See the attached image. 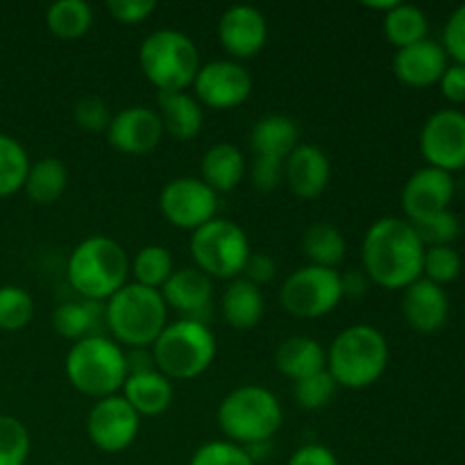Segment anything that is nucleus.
I'll use <instances>...</instances> for the list:
<instances>
[{
	"mask_svg": "<svg viewBox=\"0 0 465 465\" xmlns=\"http://www.w3.org/2000/svg\"><path fill=\"white\" fill-rule=\"evenodd\" d=\"M363 272L389 291L407 289L422 277L425 245L407 218H381L368 227L361 245Z\"/></svg>",
	"mask_w": 465,
	"mask_h": 465,
	"instance_id": "1",
	"label": "nucleus"
},
{
	"mask_svg": "<svg viewBox=\"0 0 465 465\" xmlns=\"http://www.w3.org/2000/svg\"><path fill=\"white\" fill-rule=\"evenodd\" d=\"M127 275L130 259L112 236H89L68 257V284L86 302H107L127 284Z\"/></svg>",
	"mask_w": 465,
	"mask_h": 465,
	"instance_id": "2",
	"label": "nucleus"
},
{
	"mask_svg": "<svg viewBox=\"0 0 465 465\" xmlns=\"http://www.w3.org/2000/svg\"><path fill=\"white\" fill-rule=\"evenodd\" d=\"M218 427L225 440L252 448L268 443L280 431L284 413L275 393L263 386H239L218 404Z\"/></svg>",
	"mask_w": 465,
	"mask_h": 465,
	"instance_id": "3",
	"label": "nucleus"
},
{
	"mask_svg": "<svg viewBox=\"0 0 465 465\" xmlns=\"http://www.w3.org/2000/svg\"><path fill=\"white\" fill-rule=\"evenodd\" d=\"M104 325L118 345L150 348L168 325V307L159 291L132 282L107 300Z\"/></svg>",
	"mask_w": 465,
	"mask_h": 465,
	"instance_id": "4",
	"label": "nucleus"
},
{
	"mask_svg": "<svg viewBox=\"0 0 465 465\" xmlns=\"http://www.w3.org/2000/svg\"><path fill=\"white\" fill-rule=\"evenodd\" d=\"M389 366V343L371 325H352L341 331L327 350V372L343 389H368Z\"/></svg>",
	"mask_w": 465,
	"mask_h": 465,
	"instance_id": "5",
	"label": "nucleus"
},
{
	"mask_svg": "<svg viewBox=\"0 0 465 465\" xmlns=\"http://www.w3.org/2000/svg\"><path fill=\"white\" fill-rule=\"evenodd\" d=\"M150 352L154 368L171 381L195 380L216 359V336L207 322L180 318L163 327Z\"/></svg>",
	"mask_w": 465,
	"mask_h": 465,
	"instance_id": "6",
	"label": "nucleus"
},
{
	"mask_svg": "<svg viewBox=\"0 0 465 465\" xmlns=\"http://www.w3.org/2000/svg\"><path fill=\"white\" fill-rule=\"evenodd\" d=\"M66 377L73 389L86 398L103 400L118 395L127 380L125 352L107 336L91 334L75 341L66 354Z\"/></svg>",
	"mask_w": 465,
	"mask_h": 465,
	"instance_id": "7",
	"label": "nucleus"
},
{
	"mask_svg": "<svg viewBox=\"0 0 465 465\" xmlns=\"http://www.w3.org/2000/svg\"><path fill=\"white\" fill-rule=\"evenodd\" d=\"M139 64L159 94L186 91L193 86L200 71V53L184 32L163 27L145 36L139 48Z\"/></svg>",
	"mask_w": 465,
	"mask_h": 465,
	"instance_id": "8",
	"label": "nucleus"
},
{
	"mask_svg": "<svg viewBox=\"0 0 465 465\" xmlns=\"http://www.w3.org/2000/svg\"><path fill=\"white\" fill-rule=\"evenodd\" d=\"M191 257L195 268L216 280H236L250 257V241L236 223L213 218L191 234Z\"/></svg>",
	"mask_w": 465,
	"mask_h": 465,
	"instance_id": "9",
	"label": "nucleus"
},
{
	"mask_svg": "<svg viewBox=\"0 0 465 465\" xmlns=\"http://www.w3.org/2000/svg\"><path fill=\"white\" fill-rule=\"evenodd\" d=\"M343 300L341 272L334 268L302 266L286 277L280 291V302L295 318H322Z\"/></svg>",
	"mask_w": 465,
	"mask_h": 465,
	"instance_id": "10",
	"label": "nucleus"
},
{
	"mask_svg": "<svg viewBox=\"0 0 465 465\" xmlns=\"http://www.w3.org/2000/svg\"><path fill=\"white\" fill-rule=\"evenodd\" d=\"M159 209L171 225L195 232L216 218L218 195L198 177H177L162 189Z\"/></svg>",
	"mask_w": 465,
	"mask_h": 465,
	"instance_id": "11",
	"label": "nucleus"
},
{
	"mask_svg": "<svg viewBox=\"0 0 465 465\" xmlns=\"http://www.w3.org/2000/svg\"><path fill=\"white\" fill-rule=\"evenodd\" d=\"M141 430V418L123 395L95 400L86 416V436L104 454L125 452L136 440Z\"/></svg>",
	"mask_w": 465,
	"mask_h": 465,
	"instance_id": "12",
	"label": "nucleus"
},
{
	"mask_svg": "<svg viewBox=\"0 0 465 465\" xmlns=\"http://www.w3.org/2000/svg\"><path fill=\"white\" fill-rule=\"evenodd\" d=\"M195 100L209 109H234L252 94V75L234 59H216L200 66L193 80Z\"/></svg>",
	"mask_w": 465,
	"mask_h": 465,
	"instance_id": "13",
	"label": "nucleus"
},
{
	"mask_svg": "<svg viewBox=\"0 0 465 465\" xmlns=\"http://www.w3.org/2000/svg\"><path fill=\"white\" fill-rule=\"evenodd\" d=\"M420 153L427 163L445 173L465 168V114L439 109L420 130Z\"/></svg>",
	"mask_w": 465,
	"mask_h": 465,
	"instance_id": "14",
	"label": "nucleus"
},
{
	"mask_svg": "<svg viewBox=\"0 0 465 465\" xmlns=\"http://www.w3.org/2000/svg\"><path fill=\"white\" fill-rule=\"evenodd\" d=\"M454 198L452 173L425 166L413 173L402 189V209L409 223L425 221L440 212H448Z\"/></svg>",
	"mask_w": 465,
	"mask_h": 465,
	"instance_id": "15",
	"label": "nucleus"
},
{
	"mask_svg": "<svg viewBox=\"0 0 465 465\" xmlns=\"http://www.w3.org/2000/svg\"><path fill=\"white\" fill-rule=\"evenodd\" d=\"M163 136L157 109L127 107L112 116L107 127V139L114 150L123 154H148L159 145Z\"/></svg>",
	"mask_w": 465,
	"mask_h": 465,
	"instance_id": "16",
	"label": "nucleus"
},
{
	"mask_svg": "<svg viewBox=\"0 0 465 465\" xmlns=\"http://www.w3.org/2000/svg\"><path fill=\"white\" fill-rule=\"evenodd\" d=\"M218 39L234 62L254 57L268 41L266 16L252 5H232L218 21Z\"/></svg>",
	"mask_w": 465,
	"mask_h": 465,
	"instance_id": "17",
	"label": "nucleus"
},
{
	"mask_svg": "<svg viewBox=\"0 0 465 465\" xmlns=\"http://www.w3.org/2000/svg\"><path fill=\"white\" fill-rule=\"evenodd\" d=\"M330 159L318 145L298 143L284 162L286 184L302 200L318 198L330 184Z\"/></svg>",
	"mask_w": 465,
	"mask_h": 465,
	"instance_id": "18",
	"label": "nucleus"
},
{
	"mask_svg": "<svg viewBox=\"0 0 465 465\" xmlns=\"http://www.w3.org/2000/svg\"><path fill=\"white\" fill-rule=\"evenodd\" d=\"M402 312L413 330L420 334H434L448 322L450 300L443 286L420 277L404 289Z\"/></svg>",
	"mask_w": 465,
	"mask_h": 465,
	"instance_id": "19",
	"label": "nucleus"
},
{
	"mask_svg": "<svg viewBox=\"0 0 465 465\" xmlns=\"http://www.w3.org/2000/svg\"><path fill=\"white\" fill-rule=\"evenodd\" d=\"M445 68H448V54L439 41L431 39L400 48L393 59L395 77L407 86L436 84L443 77Z\"/></svg>",
	"mask_w": 465,
	"mask_h": 465,
	"instance_id": "20",
	"label": "nucleus"
},
{
	"mask_svg": "<svg viewBox=\"0 0 465 465\" xmlns=\"http://www.w3.org/2000/svg\"><path fill=\"white\" fill-rule=\"evenodd\" d=\"M159 293L166 307L177 309L182 316L191 321L204 322L203 313L212 307V277H207L198 268H180L168 277Z\"/></svg>",
	"mask_w": 465,
	"mask_h": 465,
	"instance_id": "21",
	"label": "nucleus"
},
{
	"mask_svg": "<svg viewBox=\"0 0 465 465\" xmlns=\"http://www.w3.org/2000/svg\"><path fill=\"white\" fill-rule=\"evenodd\" d=\"M157 114L163 134H171L177 141L195 139L203 130V104L195 100V95L186 94V91L157 94Z\"/></svg>",
	"mask_w": 465,
	"mask_h": 465,
	"instance_id": "22",
	"label": "nucleus"
},
{
	"mask_svg": "<svg viewBox=\"0 0 465 465\" xmlns=\"http://www.w3.org/2000/svg\"><path fill=\"white\" fill-rule=\"evenodd\" d=\"M121 391L125 402L139 413V418L159 416L173 402V381L163 377L159 371L127 375Z\"/></svg>",
	"mask_w": 465,
	"mask_h": 465,
	"instance_id": "23",
	"label": "nucleus"
},
{
	"mask_svg": "<svg viewBox=\"0 0 465 465\" xmlns=\"http://www.w3.org/2000/svg\"><path fill=\"white\" fill-rule=\"evenodd\" d=\"M245 163L243 153L232 143H216L204 153L203 163H200V180L216 193H230L236 186L243 182L245 177Z\"/></svg>",
	"mask_w": 465,
	"mask_h": 465,
	"instance_id": "24",
	"label": "nucleus"
},
{
	"mask_svg": "<svg viewBox=\"0 0 465 465\" xmlns=\"http://www.w3.org/2000/svg\"><path fill=\"white\" fill-rule=\"evenodd\" d=\"M221 312L232 330L248 331L262 322L263 318V295L252 282L236 277L230 282L221 300Z\"/></svg>",
	"mask_w": 465,
	"mask_h": 465,
	"instance_id": "25",
	"label": "nucleus"
},
{
	"mask_svg": "<svg viewBox=\"0 0 465 465\" xmlns=\"http://www.w3.org/2000/svg\"><path fill=\"white\" fill-rule=\"evenodd\" d=\"M277 371L289 380L300 381L327 368V352L316 339L309 336H291L282 341L275 352Z\"/></svg>",
	"mask_w": 465,
	"mask_h": 465,
	"instance_id": "26",
	"label": "nucleus"
},
{
	"mask_svg": "<svg viewBox=\"0 0 465 465\" xmlns=\"http://www.w3.org/2000/svg\"><path fill=\"white\" fill-rule=\"evenodd\" d=\"M298 125L289 116L271 114L254 123L250 132V148L254 157H271L286 162L291 153L298 145Z\"/></svg>",
	"mask_w": 465,
	"mask_h": 465,
	"instance_id": "27",
	"label": "nucleus"
},
{
	"mask_svg": "<svg viewBox=\"0 0 465 465\" xmlns=\"http://www.w3.org/2000/svg\"><path fill=\"white\" fill-rule=\"evenodd\" d=\"M68 186L66 163L57 157H44L39 162L30 163L23 191L27 198L36 204H53L62 198Z\"/></svg>",
	"mask_w": 465,
	"mask_h": 465,
	"instance_id": "28",
	"label": "nucleus"
},
{
	"mask_svg": "<svg viewBox=\"0 0 465 465\" xmlns=\"http://www.w3.org/2000/svg\"><path fill=\"white\" fill-rule=\"evenodd\" d=\"M345 236L330 223H313L302 234V252L309 266L334 268L345 259Z\"/></svg>",
	"mask_w": 465,
	"mask_h": 465,
	"instance_id": "29",
	"label": "nucleus"
},
{
	"mask_svg": "<svg viewBox=\"0 0 465 465\" xmlns=\"http://www.w3.org/2000/svg\"><path fill=\"white\" fill-rule=\"evenodd\" d=\"M94 23V9L84 0H57L45 12V25L54 36L75 41L89 32Z\"/></svg>",
	"mask_w": 465,
	"mask_h": 465,
	"instance_id": "30",
	"label": "nucleus"
},
{
	"mask_svg": "<svg viewBox=\"0 0 465 465\" xmlns=\"http://www.w3.org/2000/svg\"><path fill=\"white\" fill-rule=\"evenodd\" d=\"M427 30H430L427 14L416 5L400 3L398 7L384 14V35L391 44L398 45V50L427 39Z\"/></svg>",
	"mask_w": 465,
	"mask_h": 465,
	"instance_id": "31",
	"label": "nucleus"
},
{
	"mask_svg": "<svg viewBox=\"0 0 465 465\" xmlns=\"http://www.w3.org/2000/svg\"><path fill=\"white\" fill-rule=\"evenodd\" d=\"M130 272L134 277V284L148 286V289L162 291V286L166 284L168 277L175 272L173 266V254L168 252L162 245H145L136 252V257L132 259Z\"/></svg>",
	"mask_w": 465,
	"mask_h": 465,
	"instance_id": "32",
	"label": "nucleus"
},
{
	"mask_svg": "<svg viewBox=\"0 0 465 465\" xmlns=\"http://www.w3.org/2000/svg\"><path fill=\"white\" fill-rule=\"evenodd\" d=\"M98 302H62L53 313V327L59 336L80 341L91 336L98 325Z\"/></svg>",
	"mask_w": 465,
	"mask_h": 465,
	"instance_id": "33",
	"label": "nucleus"
},
{
	"mask_svg": "<svg viewBox=\"0 0 465 465\" xmlns=\"http://www.w3.org/2000/svg\"><path fill=\"white\" fill-rule=\"evenodd\" d=\"M30 171V157L14 136L0 134V198L18 193Z\"/></svg>",
	"mask_w": 465,
	"mask_h": 465,
	"instance_id": "34",
	"label": "nucleus"
},
{
	"mask_svg": "<svg viewBox=\"0 0 465 465\" xmlns=\"http://www.w3.org/2000/svg\"><path fill=\"white\" fill-rule=\"evenodd\" d=\"M35 316V300L21 286H0V330L21 331Z\"/></svg>",
	"mask_w": 465,
	"mask_h": 465,
	"instance_id": "35",
	"label": "nucleus"
},
{
	"mask_svg": "<svg viewBox=\"0 0 465 465\" xmlns=\"http://www.w3.org/2000/svg\"><path fill=\"white\" fill-rule=\"evenodd\" d=\"M30 445V431L18 418L0 416V465H25Z\"/></svg>",
	"mask_w": 465,
	"mask_h": 465,
	"instance_id": "36",
	"label": "nucleus"
},
{
	"mask_svg": "<svg viewBox=\"0 0 465 465\" xmlns=\"http://www.w3.org/2000/svg\"><path fill=\"white\" fill-rule=\"evenodd\" d=\"M336 389H339V384L327 372V368L316 372V375L293 381L295 402H298V407L307 409V411H316V409L327 407L331 402V398H334Z\"/></svg>",
	"mask_w": 465,
	"mask_h": 465,
	"instance_id": "37",
	"label": "nucleus"
},
{
	"mask_svg": "<svg viewBox=\"0 0 465 465\" xmlns=\"http://www.w3.org/2000/svg\"><path fill=\"white\" fill-rule=\"evenodd\" d=\"M461 272V257L452 245H436V248H425V259H422V275L425 280L443 286L448 282L457 280Z\"/></svg>",
	"mask_w": 465,
	"mask_h": 465,
	"instance_id": "38",
	"label": "nucleus"
},
{
	"mask_svg": "<svg viewBox=\"0 0 465 465\" xmlns=\"http://www.w3.org/2000/svg\"><path fill=\"white\" fill-rule=\"evenodd\" d=\"M416 234L420 236L422 245L425 248H436V245H452L459 239V232H461V223H459L457 213L440 212L436 216L425 218V221L411 223Z\"/></svg>",
	"mask_w": 465,
	"mask_h": 465,
	"instance_id": "39",
	"label": "nucleus"
},
{
	"mask_svg": "<svg viewBox=\"0 0 465 465\" xmlns=\"http://www.w3.org/2000/svg\"><path fill=\"white\" fill-rule=\"evenodd\" d=\"M189 465H254V459L230 440H209L195 450Z\"/></svg>",
	"mask_w": 465,
	"mask_h": 465,
	"instance_id": "40",
	"label": "nucleus"
},
{
	"mask_svg": "<svg viewBox=\"0 0 465 465\" xmlns=\"http://www.w3.org/2000/svg\"><path fill=\"white\" fill-rule=\"evenodd\" d=\"M75 123L84 132H107L109 123H112V114H109V104L104 103L100 95H82L73 109Z\"/></svg>",
	"mask_w": 465,
	"mask_h": 465,
	"instance_id": "41",
	"label": "nucleus"
},
{
	"mask_svg": "<svg viewBox=\"0 0 465 465\" xmlns=\"http://www.w3.org/2000/svg\"><path fill=\"white\" fill-rule=\"evenodd\" d=\"M443 50L448 57L465 66V5H459L445 23Z\"/></svg>",
	"mask_w": 465,
	"mask_h": 465,
	"instance_id": "42",
	"label": "nucleus"
},
{
	"mask_svg": "<svg viewBox=\"0 0 465 465\" xmlns=\"http://www.w3.org/2000/svg\"><path fill=\"white\" fill-rule=\"evenodd\" d=\"M250 173H252V184L268 193V191H275L284 180V162L271 157H254Z\"/></svg>",
	"mask_w": 465,
	"mask_h": 465,
	"instance_id": "43",
	"label": "nucleus"
},
{
	"mask_svg": "<svg viewBox=\"0 0 465 465\" xmlns=\"http://www.w3.org/2000/svg\"><path fill=\"white\" fill-rule=\"evenodd\" d=\"M107 9L116 21L134 25V23L145 21L157 9V3L153 0H109Z\"/></svg>",
	"mask_w": 465,
	"mask_h": 465,
	"instance_id": "44",
	"label": "nucleus"
},
{
	"mask_svg": "<svg viewBox=\"0 0 465 465\" xmlns=\"http://www.w3.org/2000/svg\"><path fill=\"white\" fill-rule=\"evenodd\" d=\"M243 280L252 282L254 286H262V284H268V282L275 280L277 275V263L275 259L271 257V254H263V252H257L252 254L250 252L248 262H245V268H243Z\"/></svg>",
	"mask_w": 465,
	"mask_h": 465,
	"instance_id": "45",
	"label": "nucleus"
},
{
	"mask_svg": "<svg viewBox=\"0 0 465 465\" xmlns=\"http://www.w3.org/2000/svg\"><path fill=\"white\" fill-rule=\"evenodd\" d=\"M286 465H341L336 454L321 443H307L291 454Z\"/></svg>",
	"mask_w": 465,
	"mask_h": 465,
	"instance_id": "46",
	"label": "nucleus"
},
{
	"mask_svg": "<svg viewBox=\"0 0 465 465\" xmlns=\"http://www.w3.org/2000/svg\"><path fill=\"white\" fill-rule=\"evenodd\" d=\"M440 91L452 103H465V66L463 64H452L445 68L440 77Z\"/></svg>",
	"mask_w": 465,
	"mask_h": 465,
	"instance_id": "47",
	"label": "nucleus"
},
{
	"mask_svg": "<svg viewBox=\"0 0 465 465\" xmlns=\"http://www.w3.org/2000/svg\"><path fill=\"white\" fill-rule=\"evenodd\" d=\"M125 363H127V375L157 371V368H154V359H153V352H150V348H134L130 350V352H125Z\"/></svg>",
	"mask_w": 465,
	"mask_h": 465,
	"instance_id": "48",
	"label": "nucleus"
},
{
	"mask_svg": "<svg viewBox=\"0 0 465 465\" xmlns=\"http://www.w3.org/2000/svg\"><path fill=\"white\" fill-rule=\"evenodd\" d=\"M341 289H343V298H352V300L363 298L368 291L366 272L350 271L345 272V275H341Z\"/></svg>",
	"mask_w": 465,
	"mask_h": 465,
	"instance_id": "49",
	"label": "nucleus"
},
{
	"mask_svg": "<svg viewBox=\"0 0 465 465\" xmlns=\"http://www.w3.org/2000/svg\"><path fill=\"white\" fill-rule=\"evenodd\" d=\"M366 5L368 9H375V12H384V14H389L391 9H395L400 5V0H381V3H372V0H368V3H363Z\"/></svg>",
	"mask_w": 465,
	"mask_h": 465,
	"instance_id": "50",
	"label": "nucleus"
},
{
	"mask_svg": "<svg viewBox=\"0 0 465 465\" xmlns=\"http://www.w3.org/2000/svg\"><path fill=\"white\" fill-rule=\"evenodd\" d=\"M54 465H68V463H54Z\"/></svg>",
	"mask_w": 465,
	"mask_h": 465,
	"instance_id": "51",
	"label": "nucleus"
}]
</instances>
